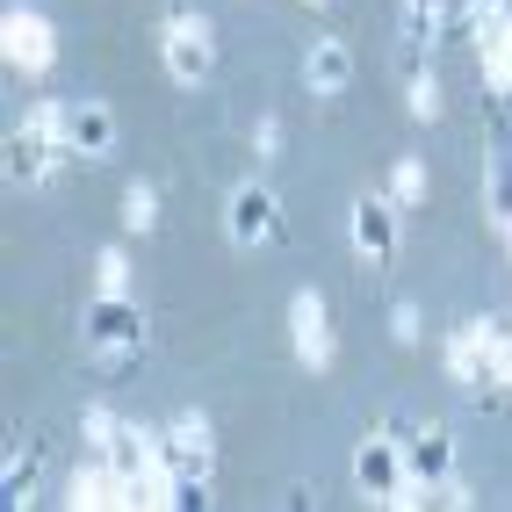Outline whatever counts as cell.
<instances>
[{
	"instance_id": "6da1fadb",
	"label": "cell",
	"mask_w": 512,
	"mask_h": 512,
	"mask_svg": "<svg viewBox=\"0 0 512 512\" xmlns=\"http://www.w3.org/2000/svg\"><path fill=\"white\" fill-rule=\"evenodd\" d=\"M80 347L109 375H123L130 361L145 354V311H138V296H94L87 318H80Z\"/></svg>"
},
{
	"instance_id": "7a4b0ae2",
	"label": "cell",
	"mask_w": 512,
	"mask_h": 512,
	"mask_svg": "<svg viewBox=\"0 0 512 512\" xmlns=\"http://www.w3.org/2000/svg\"><path fill=\"white\" fill-rule=\"evenodd\" d=\"M159 58H166V80H174V87H202V80L217 73V37H210V22L188 15V8H166Z\"/></svg>"
},
{
	"instance_id": "3957f363",
	"label": "cell",
	"mask_w": 512,
	"mask_h": 512,
	"mask_svg": "<svg viewBox=\"0 0 512 512\" xmlns=\"http://www.w3.org/2000/svg\"><path fill=\"white\" fill-rule=\"evenodd\" d=\"M159 469H166V484H210V469H217V433L202 412H181L174 426L159 433Z\"/></svg>"
},
{
	"instance_id": "277c9868",
	"label": "cell",
	"mask_w": 512,
	"mask_h": 512,
	"mask_svg": "<svg viewBox=\"0 0 512 512\" xmlns=\"http://www.w3.org/2000/svg\"><path fill=\"white\" fill-rule=\"evenodd\" d=\"M224 238L231 246H275L282 238V195L267 188V181H238L231 195H224Z\"/></svg>"
},
{
	"instance_id": "5b68a950",
	"label": "cell",
	"mask_w": 512,
	"mask_h": 512,
	"mask_svg": "<svg viewBox=\"0 0 512 512\" xmlns=\"http://www.w3.org/2000/svg\"><path fill=\"white\" fill-rule=\"evenodd\" d=\"M404 484H412V469H404V440L383 426V433H368L361 448H354V491L368 505H397Z\"/></svg>"
},
{
	"instance_id": "8992f818",
	"label": "cell",
	"mask_w": 512,
	"mask_h": 512,
	"mask_svg": "<svg viewBox=\"0 0 512 512\" xmlns=\"http://www.w3.org/2000/svg\"><path fill=\"white\" fill-rule=\"evenodd\" d=\"M347 238H354L361 267H390V260H397V238H404L397 195H361L354 210H347Z\"/></svg>"
},
{
	"instance_id": "52a82bcc",
	"label": "cell",
	"mask_w": 512,
	"mask_h": 512,
	"mask_svg": "<svg viewBox=\"0 0 512 512\" xmlns=\"http://www.w3.org/2000/svg\"><path fill=\"white\" fill-rule=\"evenodd\" d=\"M289 339H296V361L318 368V375L339 361V339H332V318H325V296L318 289H296L289 296Z\"/></svg>"
},
{
	"instance_id": "ba28073f",
	"label": "cell",
	"mask_w": 512,
	"mask_h": 512,
	"mask_svg": "<svg viewBox=\"0 0 512 512\" xmlns=\"http://www.w3.org/2000/svg\"><path fill=\"white\" fill-rule=\"evenodd\" d=\"M58 166H65V159L51 152V138H44V130L29 123V116L8 130V145H0V174H8V188H44Z\"/></svg>"
},
{
	"instance_id": "9c48e42d",
	"label": "cell",
	"mask_w": 512,
	"mask_h": 512,
	"mask_svg": "<svg viewBox=\"0 0 512 512\" xmlns=\"http://www.w3.org/2000/svg\"><path fill=\"white\" fill-rule=\"evenodd\" d=\"M0 51H8L15 73H51V65H58V37H51V22L37 8H8V22H0Z\"/></svg>"
},
{
	"instance_id": "30bf717a",
	"label": "cell",
	"mask_w": 512,
	"mask_h": 512,
	"mask_svg": "<svg viewBox=\"0 0 512 512\" xmlns=\"http://www.w3.org/2000/svg\"><path fill=\"white\" fill-rule=\"evenodd\" d=\"M404 469H412V484H419V491L448 484V476H455V426L419 419V433L404 440Z\"/></svg>"
},
{
	"instance_id": "8fae6325",
	"label": "cell",
	"mask_w": 512,
	"mask_h": 512,
	"mask_svg": "<svg viewBox=\"0 0 512 512\" xmlns=\"http://www.w3.org/2000/svg\"><path fill=\"white\" fill-rule=\"evenodd\" d=\"M448 375H455L462 390H476V397L505 383V368H498V354L484 347V332H476V325H455L448 332Z\"/></svg>"
},
{
	"instance_id": "7c38bea8",
	"label": "cell",
	"mask_w": 512,
	"mask_h": 512,
	"mask_svg": "<svg viewBox=\"0 0 512 512\" xmlns=\"http://www.w3.org/2000/svg\"><path fill=\"white\" fill-rule=\"evenodd\" d=\"M303 87H311V94H347L354 87V44L347 37H318L311 51H303Z\"/></svg>"
},
{
	"instance_id": "4fadbf2b",
	"label": "cell",
	"mask_w": 512,
	"mask_h": 512,
	"mask_svg": "<svg viewBox=\"0 0 512 512\" xmlns=\"http://www.w3.org/2000/svg\"><path fill=\"white\" fill-rule=\"evenodd\" d=\"M404 44H397V58H404V80L419 73V58L440 44V29H448V0H404Z\"/></svg>"
},
{
	"instance_id": "5bb4252c",
	"label": "cell",
	"mask_w": 512,
	"mask_h": 512,
	"mask_svg": "<svg viewBox=\"0 0 512 512\" xmlns=\"http://www.w3.org/2000/svg\"><path fill=\"white\" fill-rule=\"evenodd\" d=\"M116 152V109L109 101H73V159H109Z\"/></svg>"
},
{
	"instance_id": "9a60e30c",
	"label": "cell",
	"mask_w": 512,
	"mask_h": 512,
	"mask_svg": "<svg viewBox=\"0 0 512 512\" xmlns=\"http://www.w3.org/2000/svg\"><path fill=\"white\" fill-rule=\"evenodd\" d=\"M37 476H44V448L22 440V448L8 455V469H0V498L8 505H37Z\"/></svg>"
},
{
	"instance_id": "2e32d148",
	"label": "cell",
	"mask_w": 512,
	"mask_h": 512,
	"mask_svg": "<svg viewBox=\"0 0 512 512\" xmlns=\"http://www.w3.org/2000/svg\"><path fill=\"white\" fill-rule=\"evenodd\" d=\"M476 65H484V87H498V94H512V15L491 29L484 44H476Z\"/></svg>"
},
{
	"instance_id": "e0dca14e",
	"label": "cell",
	"mask_w": 512,
	"mask_h": 512,
	"mask_svg": "<svg viewBox=\"0 0 512 512\" xmlns=\"http://www.w3.org/2000/svg\"><path fill=\"white\" fill-rule=\"evenodd\" d=\"M152 224H159V188L130 181V188H123V231H138V238H145Z\"/></svg>"
},
{
	"instance_id": "ac0fdd59",
	"label": "cell",
	"mask_w": 512,
	"mask_h": 512,
	"mask_svg": "<svg viewBox=\"0 0 512 512\" xmlns=\"http://www.w3.org/2000/svg\"><path fill=\"white\" fill-rule=\"evenodd\" d=\"M390 195H397V210H419V202H426V166L419 159H397L390 166Z\"/></svg>"
},
{
	"instance_id": "d6986e66",
	"label": "cell",
	"mask_w": 512,
	"mask_h": 512,
	"mask_svg": "<svg viewBox=\"0 0 512 512\" xmlns=\"http://www.w3.org/2000/svg\"><path fill=\"white\" fill-rule=\"evenodd\" d=\"M94 282H101V296H130V260H123V246H101V253H94Z\"/></svg>"
},
{
	"instance_id": "ffe728a7",
	"label": "cell",
	"mask_w": 512,
	"mask_h": 512,
	"mask_svg": "<svg viewBox=\"0 0 512 512\" xmlns=\"http://www.w3.org/2000/svg\"><path fill=\"white\" fill-rule=\"evenodd\" d=\"M491 217L512 231V152H498V159H491Z\"/></svg>"
},
{
	"instance_id": "44dd1931",
	"label": "cell",
	"mask_w": 512,
	"mask_h": 512,
	"mask_svg": "<svg viewBox=\"0 0 512 512\" xmlns=\"http://www.w3.org/2000/svg\"><path fill=\"white\" fill-rule=\"evenodd\" d=\"M404 101H412L419 123H433V116H440V80H433V73H412V80H404Z\"/></svg>"
},
{
	"instance_id": "7402d4cb",
	"label": "cell",
	"mask_w": 512,
	"mask_h": 512,
	"mask_svg": "<svg viewBox=\"0 0 512 512\" xmlns=\"http://www.w3.org/2000/svg\"><path fill=\"white\" fill-rule=\"evenodd\" d=\"M390 339L397 347H419V303H397L390 311Z\"/></svg>"
},
{
	"instance_id": "603a6c76",
	"label": "cell",
	"mask_w": 512,
	"mask_h": 512,
	"mask_svg": "<svg viewBox=\"0 0 512 512\" xmlns=\"http://www.w3.org/2000/svg\"><path fill=\"white\" fill-rule=\"evenodd\" d=\"M253 152L260 159H282V116H260L253 123Z\"/></svg>"
},
{
	"instance_id": "cb8c5ba5",
	"label": "cell",
	"mask_w": 512,
	"mask_h": 512,
	"mask_svg": "<svg viewBox=\"0 0 512 512\" xmlns=\"http://www.w3.org/2000/svg\"><path fill=\"white\" fill-rule=\"evenodd\" d=\"M80 426H87V448H101V440H109V433H116V412H101V404H94V412H87Z\"/></svg>"
},
{
	"instance_id": "d4e9b609",
	"label": "cell",
	"mask_w": 512,
	"mask_h": 512,
	"mask_svg": "<svg viewBox=\"0 0 512 512\" xmlns=\"http://www.w3.org/2000/svg\"><path fill=\"white\" fill-rule=\"evenodd\" d=\"M311 8H325V0H311Z\"/></svg>"
},
{
	"instance_id": "484cf974",
	"label": "cell",
	"mask_w": 512,
	"mask_h": 512,
	"mask_svg": "<svg viewBox=\"0 0 512 512\" xmlns=\"http://www.w3.org/2000/svg\"><path fill=\"white\" fill-rule=\"evenodd\" d=\"M505 238H512V231H505Z\"/></svg>"
}]
</instances>
